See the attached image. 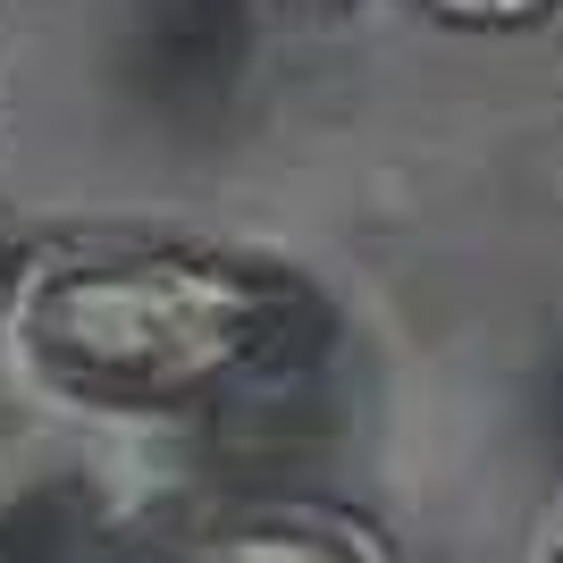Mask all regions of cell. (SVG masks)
I'll return each instance as SVG.
<instances>
[{
  "instance_id": "obj_1",
  "label": "cell",
  "mask_w": 563,
  "mask_h": 563,
  "mask_svg": "<svg viewBox=\"0 0 563 563\" xmlns=\"http://www.w3.org/2000/svg\"><path fill=\"white\" fill-rule=\"evenodd\" d=\"M336 336L278 253L202 235H51L0 295V371L93 421H211L286 396Z\"/></svg>"
},
{
  "instance_id": "obj_2",
  "label": "cell",
  "mask_w": 563,
  "mask_h": 563,
  "mask_svg": "<svg viewBox=\"0 0 563 563\" xmlns=\"http://www.w3.org/2000/svg\"><path fill=\"white\" fill-rule=\"evenodd\" d=\"M110 563H396V555L345 505L253 496V505H202V514L152 521Z\"/></svg>"
},
{
  "instance_id": "obj_3",
  "label": "cell",
  "mask_w": 563,
  "mask_h": 563,
  "mask_svg": "<svg viewBox=\"0 0 563 563\" xmlns=\"http://www.w3.org/2000/svg\"><path fill=\"white\" fill-rule=\"evenodd\" d=\"M412 9H429L446 25H514V18H539L547 0H412Z\"/></svg>"
},
{
  "instance_id": "obj_4",
  "label": "cell",
  "mask_w": 563,
  "mask_h": 563,
  "mask_svg": "<svg viewBox=\"0 0 563 563\" xmlns=\"http://www.w3.org/2000/svg\"><path fill=\"white\" fill-rule=\"evenodd\" d=\"M18 253H25V244H18V228L0 219V295H9V269H18Z\"/></svg>"
},
{
  "instance_id": "obj_5",
  "label": "cell",
  "mask_w": 563,
  "mask_h": 563,
  "mask_svg": "<svg viewBox=\"0 0 563 563\" xmlns=\"http://www.w3.org/2000/svg\"><path fill=\"white\" fill-rule=\"evenodd\" d=\"M539 563H563V521H555V530L539 539Z\"/></svg>"
}]
</instances>
